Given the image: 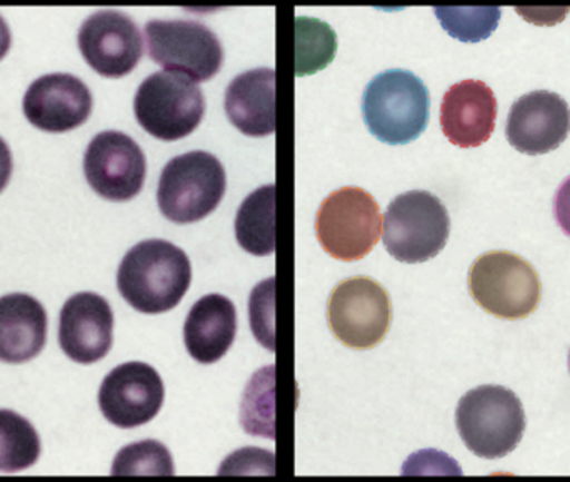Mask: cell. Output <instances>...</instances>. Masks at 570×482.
I'll return each mask as SVG.
<instances>
[{
  "instance_id": "cell-1",
  "label": "cell",
  "mask_w": 570,
  "mask_h": 482,
  "mask_svg": "<svg viewBox=\"0 0 570 482\" xmlns=\"http://www.w3.org/2000/svg\"><path fill=\"white\" fill-rule=\"evenodd\" d=\"M193 283V264L180 247L163 239L144 240L124 256L117 287L124 299L144 314H163L179 306Z\"/></svg>"
},
{
  "instance_id": "cell-2",
  "label": "cell",
  "mask_w": 570,
  "mask_h": 482,
  "mask_svg": "<svg viewBox=\"0 0 570 482\" xmlns=\"http://www.w3.org/2000/svg\"><path fill=\"white\" fill-rule=\"evenodd\" d=\"M362 114L372 136L381 142L402 146L417 139L428 127L431 97L415 73L385 70L368 82Z\"/></svg>"
},
{
  "instance_id": "cell-3",
  "label": "cell",
  "mask_w": 570,
  "mask_h": 482,
  "mask_svg": "<svg viewBox=\"0 0 570 482\" xmlns=\"http://www.w3.org/2000/svg\"><path fill=\"white\" fill-rule=\"evenodd\" d=\"M455 424L465 446L475 456L499 460L521 443L525 413L521 400L511 390L482 386L462 397Z\"/></svg>"
},
{
  "instance_id": "cell-4",
  "label": "cell",
  "mask_w": 570,
  "mask_h": 482,
  "mask_svg": "<svg viewBox=\"0 0 570 482\" xmlns=\"http://www.w3.org/2000/svg\"><path fill=\"white\" fill-rule=\"evenodd\" d=\"M223 163L204 150L174 157L160 174L157 203L176 224L199 223L219 207L226 194Z\"/></svg>"
},
{
  "instance_id": "cell-5",
  "label": "cell",
  "mask_w": 570,
  "mask_h": 482,
  "mask_svg": "<svg viewBox=\"0 0 570 482\" xmlns=\"http://www.w3.org/2000/svg\"><path fill=\"white\" fill-rule=\"evenodd\" d=\"M469 291L475 303L499 319H525L541 303L538 270L512 253L494 250L472 264Z\"/></svg>"
},
{
  "instance_id": "cell-6",
  "label": "cell",
  "mask_w": 570,
  "mask_h": 482,
  "mask_svg": "<svg viewBox=\"0 0 570 482\" xmlns=\"http://www.w3.org/2000/svg\"><path fill=\"white\" fill-rule=\"evenodd\" d=\"M384 244L399 263L421 264L438 256L451 234L448 209L428 190L395 197L384 219Z\"/></svg>"
},
{
  "instance_id": "cell-7",
  "label": "cell",
  "mask_w": 570,
  "mask_h": 482,
  "mask_svg": "<svg viewBox=\"0 0 570 482\" xmlns=\"http://www.w3.org/2000/svg\"><path fill=\"white\" fill-rule=\"evenodd\" d=\"M134 112L146 132L174 142L190 136L203 122L206 99L194 80L163 70L140 83L134 99Z\"/></svg>"
},
{
  "instance_id": "cell-8",
  "label": "cell",
  "mask_w": 570,
  "mask_h": 482,
  "mask_svg": "<svg viewBox=\"0 0 570 482\" xmlns=\"http://www.w3.org/2000/svg\"><path fill=\"white\" fill-rule=\"evenodd\" d=\"M315 233L322 249L334 259L345 263L364 259L381 237L379 204L358 187L335 190L318 209Z\"/></svg>"
},
{
  "instance_id": "cell-9",
  "label": "cell",
  "mask_w": 570,
  "mask_h": 482,
  "mask_svg": "<svg viewBox=\"0 0 570 482\" xmlns=\"http://www.w3.org/2000/svg\"><path fill=\"white\" fill-rule=\"evenodd\" d=\"M146 40L154 62L194 82L213 79L223 67L219 37L194 20H150Z\"/></svg>"
},
{
  "instance_id": "cell-10",
  "label": "cell",
  "mask_w": 570,
  "mask_h": 482,
  "mask_svg": "<svg viewBox=\"0 0 570 482\" xmlns=\"http://www.w3.org/2000/svg\"><path fill=\"white\" fill-rule=\"evenodd\" d=\"M327 319L334 336L352 350H371L384 341L392 321L387 291L368 279L352 277L332 291Z\"/></svg>"
},
{
  "instance_id": "cell-11",
  "label": "cell",
  "mask_w": 570,
  "mask_h": 482,
  "mask_svg": "<svg viewBox=\"0 0 570 482\" xmlns=\"http://www.w3.org/2000/svg\"><path fill=\"white\" fill-rule=\"evenodd\" d=\"M87 183L100 197L126 203L142 190L147 163L139 144L124 132L106 130L90 140L83 156Z\"/></svg>"
},
{
  "instance_id": "cell-12",
  "label": "cell",
  "mask_w": 570,
  "mask_h": 482,
  "mask_svg": "<svg viewBox=\"0 0 570 482\" xmlns=\"http://www.w3.org/2000/svg\"><path fill=\"white\" fill-rule=\"evenodd\" d=\"M166 387L146 363H126L107 374L99 391L104 417L120 430L150 423L163 410Z\"/></svg>"
},
{
  "instance_id": "cell-13",
  "label": "cell",
  "mask_w": 570,
  "mask_h": 482,
  "mask_svg": "<svg viewBox=\"0 0 570 482\" xmlns=\"http://www.w3.org/2000/svg\"><path fill=\"white\" fill-rule=\"evenodd\" d=\"M79 49L97 73L119 79L136 69L142 59L144 42L139 27L129 16L100 10L80 26Z\"/></svg>"
},
{
  "instance_id": "cell-14",
  "label": "cell",
  "mask_w": 570,
  "mask_h": 482,
  "mask_svg": "<svg viewBox=\"0 0 570 482\" xmlns=\"http://www.w3.org/2000/svg\"><path fill=\"white\" fill-rule=\"evenodd\" d=\"M23 114L37 129L62 134L77 129L92 112L89 87L72 73H47L30 83Z\"/></svg>"
},
{
  "instance_id": "cell-15",
  "label": "cell",
  "mask_w": 570,
  "mask_h": 482,
  "mask_svg": "<svg viewBox=\"0 0 570 482\" xmlns=\"http://www.w3.org/2000/svg\"><path fill=\"white\" fill-rule=\"evenodd\" d=\"M570 132L569 104L559 94L534 90L515 100L508 117L509 144L519 153L541 156L558 149Z\"/></svg>"
},
{
  "instance_id": "cell-16",
  "label": "cell",
  "mask_w": 570,
  "mask_h": 482,
  "mask_svg": "<svg viewBox=\"0 0 570 482\" xmlns=\"http://www.w3.org/2000/svg\"><path fill=\"white\" fill-rule=\"evenodd\" d=\"M60 347L79 364H94L109 354L114 341V313L99 294L80 293L60 311Z\"/></svg>"
},
{
  "instance_id": "cell-17",
  "label": "cell",
  "mask_w": 570,
  "mask_h": 482,
  "mask_svg": "<svg viewBox=\"0 0 570 482\" xmlns=\"http://www.w3.org/2000/svg\"><path fill=\"white\" fill-rule=\"evenodd\" d=\"M498 119V99L482 80H462L445 92L441 106L442 132L462 149L491 139Z\"/></svg>"
},
{
  "instance_id": "cell-18",
  "label": "cell",
  "mask_w": 570,
  "mask_h": 482,
  "mask_svg": "<svg viewBox=\"0 0 570 482\" xmlns=\"http://www.w3.org/2000/svg\"><path fill=\"white\" fill-rule=\"evenodd\" d=\"M226 112L246 136L276 132V70L263 67L239 73L227 87Z\"/></svg>"
},
{
  "instance_id": "cell-19",
  "label": "cell",
  "mask_w": 570,
  "mask_h": 482,
  "mask_svg": "<svg viewBox=\"0 0 570 482\" xmlns=\"http://www.w3.org/2000/svg\"><path fill=\"white\" fill-rule=\"evenodd\" d=\"M237 333V311L220 294L200 297L184 324L187 353L200 364L219 363L233 347Z\"/></svg>"
},
{
  "instance_id": "cell-20",
  "label": "cell",
  "mask_w": 570,
  "mask_h": 482,
  "mask_svg": "<svg viewBox=\"0 0 570 482\" xmlns=\"http://www.w3.org/2000/svg\"><path fill=\"white\" fill-rule=\"evenodd\" d=\"M47 313L29 294L0 297V361L10 364L33 360L46 346Z\"/></svg>"
},
{
  "instance_id": "cell-21",
  "label": "cell",
  "mask_w": 570,
  "mask_h": 482,
  "mask_svg": "<svg viewBox=\"0 0 570 482\" xmlns=\"http://www.w3.org/2000/svg\"><path fill=\"white\" fill-rule=\"evenodd\" d=\"M236 237L253 256L276 253V186H264L246 197L237 210Z\"/></svg>"
},
{
  "instance_id": "cell-22",
  "label": "cell",
  "mask_w": 570,
  "mask_h": 482,
  "mask_svg": "<svg viewBox=\"0 0 570 482\" xmlns=\"http://www.w3.org/2000/svg\"><path fill=\"white\" fill-rule=\"evenodd\" d=\"M40 456V440L32 424L9 410H0V471L29 470Z\"/></svg>"
},
{
  "instance_id": "cell-23",
  "label": "cell",
  "mask_w": 570,
  "mask_h": 482,
  "mask_svg": "<svg viewBox=\"0 0 570 482\" xmlns=\"http://www.w3.org/2000/svg\"><path fill=\"white\" fill-rule=\"evenodd\" d=\"M295 26H297L295 73L307 76L331 63L337 49L334 30L321 20L305 19V17H297Z\"/></svg>"
},
{
  "instance_id": "cell-24",
  "label": "cell",
  "mask_w": 570,
  "mask_h": 482,
  "mask_svg": "<svg viewBox=\"0 0 570 482\" xmlns=\"http://www.w3.org/2000/svg\"><path fill=\"white\" fill-rule=\"evenodd\" d=\"M434 12L442 27L462 42L488 39L501 20L499 7H438Z\"/></svg>"
},
{
  "instance_id": "cell-25",
  "label": "cell",
  "mask_w": 570,
  "mask_h": 482,
  "mask_svg": "<svg viewBox=\"0 0 570 482\" xmlns=\"http://www.w3.org/2000/svg\"><path fill=\"white\" fill-rule=\"evenodd\" d=\"M114 476H174L173 456L157 441L124 447L112 464Z\"/></svg>"
},
{
  "instance_id": "cell-26",
  "label": "cell",
  "mask_w": 570,
  "mask_h": 482,
  "mask_svg": "<svg viewBox=\"0 0 570 482\" xmlns=\"http://www.w3.org/2000/svg\"><path fill=\"white\" fill-rule=\"evenodd\" d=\"M554 216L561 229L570 237V177L556 194Z\"/></svg>"
},
{
  "instance_id": "cell-27",
  "label": "cell",
  "mask_w": 570,
  "mask_h": 482,
  "mask_svg": "<svg viewBox=\"0 0 570 482\" xmlns=\"http://www.w3.org/2000/svg\"><path fill=\"white\" fill-rule=\"evenodd\" d=\"M10 176H12V154L6 140L0 137V193L9 184Z\"/></svg>"
},
{
  "instance_id": "cell-28",
  "label": "cell",
  "mask_w": 570,
  "mask_h": 482,
  "mask_svg": "<svg viewBox=\"0 0 570 482\" xmlns=\"http://www.w3.org/2000/svg\"><path fill=\"white\" fill-rule=\"evenodd\" d=\"M10 43H12V37H10L9 26H7L3 17L0 16V60L9 52Z\"/></svg>"
},
{
  "instance_id": "cell-29",
  "label": "cell",
  "mask_w": 570,
  "mask_h": 482,
  "mask_svg": "<svg viewBox=\"0 0 570 482\" xmlns=\"http://www.w3.org/2000/svg\"><path fill=\"white\" fill-rule=\"evenodd\" d=\"M569 370H570V353H569Z\"/></svg>"
}]
</instances>
